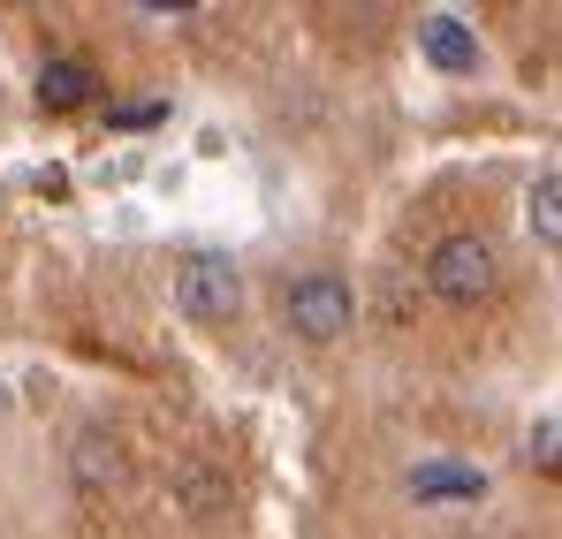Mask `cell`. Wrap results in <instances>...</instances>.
Wrapping results in <instances>:
<instances>
[{
    "mask_svg": "<svg viewBox=\"0 0 562 539\" xmlns=\"http://www.w3.org/2000/svg\"><path fill=\"white\" fill-rule=\"evenodd\" d=\"M426 289H434V304L471 312V304H486V296L502 289V251H494L479 228H457V236H441V244L426 251Z\"/></svg>",
    "mask_w": 562,
    "mask_h": 539,
    "instance_id": "obj_1",
    "label": "cell"
},
{
    "mask_svg": "<svg viewBox=\"0 0 562 539\" xmlns=\"http://www.w3.org/2000/svg\"><path fill=\"white\" fill-rule=\"evenodd\" d=\"M350 319H358V296H350V281L335 267H304L281 281V327L296 343H342Z\"/></svg>",
    "mask_w": 562,
    "mask_h": 539,
    "instance_id": "obj_2",
    "label": "cell"
},
{
    "mask_svg": "<svg viewBox=\"0 0 562 539\" xmlns=\"http://www.w3.org/2000/svg\"><path fill=\"white\" fill-rule=\"evenodd\" d=\"M176 304H183V319H198V327H228L244 312V273L228 267L221 251H198L176 273Z\"/></svg>",
    "mask_w": 562,
    "mask_h": 539,
    "instance_id": "obj_3",
    "label": "cell"
},
{
    "mask_svg": "<svg viewBox=\"0 0 562 539\" xmlns=\"http://www.w3.org/2000/svg\"><path fill=\"white\" fill-rule=\"evenodd\" d=\"M176 509L183 517H228L236 509V479L213 456H190V463H176Z\"/></svg>",
    "mask_w": 562,
    "mask_h": 539,
    "instance_id": "obj_4",
    "label": "cell"
},
{
    "mask_svg": "<svg viewBox=\"0 0 562 539\" xmlns=\"http://www.w3.org/2000/svg\"><path fill=\"white\" fill-rule=\"evenodd\" d=\"M418 46H426V61L449 69V77H471V69H479V38H471L464 15H426V23H418Z\"/></svg>",
    "mask_w": 562,
    "mask_h": 539,
    "instance_id": "obj_5",
    "label": "cell"
},
{
    "mask_svg": "<svg viewBox=\"0 0 562 539\" xmlns=\"http://www.w3.org/2000/svg\"><path fill=\"white\" fill-rule=\"evenodd\" d=\"M92 91H99L92 61H69V54H54V61L38 69V106H46V114H69V106H92Z\"/></svg>",
    "mask_w": 562,
    "mask_h": 539,
    "instance_id": "obj_6",
    "label": "cell"
},
{
    "mask_svg": "<svg viewBox=\"0 0 562 539\" xmlns=\"http://www.w3.org/2000/svg\"><path fill=\"white\" fill-rule=\"evenodd\" d=\"M411 494H418V502H479L486 479H479L471 463H418V471H411Z\"/></svg>",
    "mask_w": 562,
    "mask_h": 539,
    "instance_id": "obj_7",
    "label": "cell"
},
{
    "mask_svg": "<svg viewBox=\"0 0 562 539\" xmlns=\"http://www.w3.org/2000/svg\"><path fill=\"white\" fill-rule=\"evenodd\" d=\"M69 471H77V479H85V486H114V479H122V471H130V456H122V441H114V434H77V456H69Z\"/></svg>",
    "mask_w": 562,
    "mask_h": 539,
    "instance_id": "obj_8",
    "label": "cell"
},
{
    "mask_svg": "<svg viewBox=\"0 0 562 539\" xmlns=\"http://www.w3.org/2000/svg\"><path fill=\"white\" fill-rule=\"evenodd\" d=\"M525 221H532V236H540L548 251H562V176H540V182H532Z\"/></svg>",
    "mask_w": 562,
    "mask_h": 539,
    "instance_id": "obj_9",
    "label": "cell"
}]
</instances>
